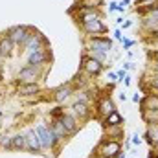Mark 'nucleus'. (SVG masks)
<instances>
[{
    "instance_id": "34",
    "label": "nucleus",
    "mask_w": 158,
    "mask_h": 158,
    "mask_svg": "<svg viewBox=\"0 0 158 158\" xmlns=\"http://www.w3.org/2000/svg\"><path fill=\"white\" fill-rule=\"evenodd\" d=\"M119 26H121V28H119V30H129V28H131V26H132V20H125V22H121V24H119Z\"/></svg>"
},
{
    "instance_id": "16",
    "label": "nucleus",
    "mask_w": 158,
    "mask_h": 158,
    "mask_svg": "<svg viewBox=\"0 0 158 158\" xmlns=\"http://www.w3.org/2000/svg\"><path fill=\"white\" fill-rule=\"evenodd\" d=\"M103 132H105V138H110V140H123V134H125V129H123V123L121 125H105L103 127Z\"/></svg>"
},
{
    "instance_id": "3",
    "label": "nucleus",
    "mask_w": 158,
    "mask_h": 158,
    "mask_svg": "<svg viewBox=\"0 0 158 158\" xmlns=\"http://www.w3.org/2000/svg\"><path fill=\"white\" fill-rule=\"evenodd\" d=\"M85 50L86 52H101L109 53L112 50V39L107 35H96V37H86L85 39Z\"/></svg>"
},
{
    "instance_id": "26",
    "label": "nucleus",
    "mask_w": 158,
    "mask_h": 158,
    "mask_svg": "<svg viewBox=\"0 0 158 158\" xmlns=\"http://www.w3.org/2000/svg\"><path fill=\"white\" fill-rule=\"evenodd\" d=\"M0 149H4V151H13V134L0 136Z\"/></svg>"
},
{
    "instance_id": "42",
    "label": "nucleus",
    "mask_w": 158,
    "mask_h": 158,
    "mask_svg": "<svg viewBox=\"0 0 158 158\" xmlns=\"http://www.w3.org/2000/svg\"><path fill=\"white\" fill-rule=\"evenodd\" d=\"M90 158H105V156H101V155H98V153H96V155H92Z\"/></svg>"
},
{
    "instance_id": "37",
    "label": "nucleus",
    "mask_w": 158,
    "mask_h": 158,
    "mask_svg": "<svg viewBox=\"0 0 158 158\" xmlns=\"http://www.w3.org/2000/svg\"><path fill=\"white\" fill-rule=\"evenodd\" d=\"M109 79H110V81H118V74H116V72H110V74H109Z\"/></svg>"
},
{
    "instance_id": "45",
    "label": "nucleus",
    "mask_w": 158,
    "mask_h": 158,
    "mask_svg": "<svg viewBox=\"0 0 158 158\" xmlns=\"http://www.w3.org/2000/svg\"><path fill=\"white\" fill-rule=\"evenodd\" d=\"M0 125H2V112H0Z\"/></svg>"
},
{
    "instance_id": "30",
    "label": "nucleus",
    "mask_w": 158,
    "mask_h": 158,
    "mask_svg": "<svg viewBox=\"0 0 158 158\" xmlns=\"http://www.w3.org/2000/svg\"><path fill=\"white\" fill-rule=\"evenodd\" d=\"M142 142H143V138H142L140 134H134V136H132V140H131V143H132V145H140Z\"/></svg>"
},
{
    "instance_id": "32",
    "label": "nucleus",
    "mask_w": 158,
    "mask_h": 158,
    "mask_svg": "<svg viewBox=\"0 0 158 158\" xmlns=\"http://www.w3.org/2000/svg\"><path fill=\"white\" fill-rule=\"evenodd\" d=\"M116 74H118V81H123V79L127 77V70H123V68H121V70H118Z\"/></svg>"
},
{
    "instance_id": "36",
    "label": "nucleus",
    "mask_w": 158,
    "mask_h": 158,
    "mask_svg": "<svg viewBox=\"0 0 158 158\" xmlns=\"http://www.w3.org/2000/svg\"><path fill=\"white\" fill-rule=\"evenodd\" d=\"M112 35H114V39H118V40H121V37H123V35H121V30H119V28H116V30H114V33H112Z\"/></svg>"
},
{
    "instance_id": "15",
    "label": "nucleus",
    "mask_w": 158,
    "mask_h": 158,
    "mask_svg": "<svg viewBox=\"0 0 158 158\" xmlns=\"http://www.w3.org/2000/svg\"><path fill=\"white\" fill-rule=\"evenodd\" d=\"M70 114H74L79 121H85V119L90 118L92 110H90L88 103H83V101H74V103L70 105Z\"/></svg>"
},
{
    "instance_id": "41",
    "label": "nucleus",
    "mask_w": 158,
    "mask_h": 158,
    "mask_svg": "<svg viewBox=\"0 0 158 158\" xmlns=\"http://www.w3.org/2000/svg\"><path fill=\"white\" fill-rule=\"evenodd\" d=\"M123 83H125V86H129V85H131V77H129V76H127V77L123 79Z\"/></svg>"
},
{
    "instance_id": "28",
    "label": "nucleus",
    "mask_w": 158,
    "mask_h": 158,
    "mask_svg": "<svg viewBox=\"0 0 158 158\" xmlns=\"http://www.w3.org/2000/svg\"><path fill=\"white\" fill-rule=\"evenodd\" d=\"M149 74H158V61H149L147 70H145L143 76H149Z\"/></svg>"
},
{
    "instance_id": "35",
    "label": "nucleus",
    "mask_w": 158,
    "mask_h": 158,
    "mask_svg": "<svg viewBox=\"0 0 158 158\" xmlns=\"http://www.w3.org/2000/svg\"><path fill=\"white\" fill-rule=\"evenodd\" d=\"M136 6H145V4H151V2H158V0H134Z\"/></svg>"
},
{
    "instance_id": "23",
    "label": "nucleus",
    "mask_w": 158,
    "mask_h": 158,
    "mask_svg": "<svg viewBox=\"0 0 158 158\" xmlns=\"http://www.w3.org/2000/svg\"><path fill=\"white\" fill-rule=\"evenodd\" d=\"M13 151H26V134L24 132L13 134Z\"/></svg>"
},
{
    "instance_id": "19",
    "label": "nucleus",
    "mask_w": 158,
    "mask_h": 158,
    "mask_svg": "<svg viewBox=\"0 0 158 158\" xmlns=\"http://www.w3.org/2000/svg\"><path fill=\"white\" fill-rule=\"evenodd\" d=\"M50 129H52V131H53V134L59 138V142H64V140H68V138H70L68 131L63 127V123H61L59 119H52V125H50Z\"/></svg>"
},
{
    "instance_id": "5",
    "label": "nucleus",
    "mask_w": 158,
    "mask_h": 158,
    "mask_svg": "<svg viewBox=\"0 0 158 158\" xmlns=\"http://www.w3.org/2000/svg\"><path fill=\"white\" fill-rule=\"evenodd\" d=\"M79 28H81V31H83L86 37H96V35H103V33L109 31V28L105 26L103 19H94V20L81 22Z\"/></svg>"
},
{
    "instance_id": "1",
    "label": "nucleus",
    "mask_w": 158,
    "mask_h": 158,
    "mask_svg": "<svg viewBox=\"0 0 158 158\" xmlns=\"http://www.w3.org/2000/svg\"><path fill=\"white\" fill-rule=\"evenodd\" d=\"M35 132L39 134V140H40V145H42V151L44 153H52V151H57L59 149V145L63 143V142H59V138L53 134V131L50 129V125H37L35 127Z\"/></svg>"
},
{
    "instance_id": "18",
    "label": "nucleus",
    "mask_w": 158,
    "mask_h": 158,
    "mask_svg": "<svg viewBox=\"0 0 158 158\" xmlns=\"http://www.w3.org/2000/svg\"><path fill=\"white\" fill-rule=\"evenodd\" d=\"M140 109H158V94L155 92H145V96H142L140 99Z\"/></svg>"
},
{
    "instance_id": "40",
    "label": "nucleus",
    "mask_w": 158,
    "mask_h": 158,
    "mask_svg": "<svg viewBox=\"0 0 158 158\" xmlns=\"http://www.w3.org/2000/svg\"><path fill=\"white\" fill-rule=\"evenodd\" d=\"M131 68H132V63H125L123 64V70H131Z\"/></svg>"
},
{
    "instance_id": "44",
    "label": "nucleus",
    "mask_w": 158,
    "mask_h": 158,
    "mask_svg": "<svg viewBox=\"0 0 158 158\" xmlns=\"http://www.w3.org/2000/svg\"><path fill=\"white\" fill-rule=\"evenodd\" d=\"M151 151H153V149H151ZM155 158H158V149L155 151Z\"/></svg>"
},
{
    "instance_id": "31",
    "label": "nucleus",
    "mask_w": 158,
    "mask_h": 158,
    "mask_svg": "<svg viewBox=\"0 0 158 158\" xmlns=\"http://www.w3.org/2000/svg\"><path fill=\"white\" fill-rule=\"evenodd\" d=\"M147 59L149 61H158V52H147Z\"/></svg>"
},
{
    "instance_id": "20",
    "label": "nucleus",
    "mask_w": 158,
    "mask_h": 158,
    "mask_svg": "<svg viewBox=\"0 0 158 158\" xmlns=\"http://www.w3.org/2000/svg\"><path fill=\"white\" fill-rule=\"evenodd\" d=\"M142 86H143L145 92H155V94H158V74L143 76V83H142Z\"/></svg>"
},
{
    "instance_id": "22",
    "label": "nucleus",
    "mask_w": 158,
    "mask_h": 158,
    "mask_svg": "<svg viewBox=\"0 0 158 158\" xmlns=\"http://www.w3.org/2000/svg\"><path fill=\"white\" fill-rule=\"evenodd\" d=\"M103 4H105V0H77V4H76L70 11L79 9V7H86V9H101Z\"/></svg>"
},
{
    "instance_id": "43",
    "label": "nucleus",
    "mask_w": 158,
    "mask_h": 158,
    "mask_svg": "<svg viewBox=\"0 0 158 158\" xmlns=\"http://www.w3.org/2000/svg\"><path fill=\"white\" fill-rule=\"evenodd\" d=\"M118 158H127V155H123V153H121V155H119Z\"/></svg>"
},
{
    "instance_id": "21",
    "label": "nucleus",
    "mask_w": 158,
    "mask_h": 158,
    "mask_svg": "<svg viewBox=\"0 0 158 158\" xmlns=\"http://www.w3.org/2000/svg\"><path fill=\"white\" fill-rule=\"evenodd\" d=\"M13 48H15V44L4 35V37L0 39V57H2V59L11 57V55H13Z\"/></svg>"
},
{
    "instance_id": "38",
    "label": "nucleus",
    "mask_w": 158,
    "mask_h": 158,
    "mask_svg": "<svg viewBox=\"0 0 158 158\" xmlns=\"http://www.w3.org/2000/svg\"><path fill=\"white\" fill-rule=\"evenodd\" d=\"M140 99H142V94H134V96H132V101H134V103H140Z\"/></svg>"
},
{
    "instance_id": "4",
    "label": "nucleus",
    "mask_w": 158,
    "mask_h": 158,
    "mask_svg": "<svg viewBox=\"0 0 158 158\" xmlns=\"http://www.w3.org/2000/svg\"><path fill=\"white\" fill-rule=\"evenodd\" d=\"M96 153L105 158H118L121 155V142L119 140H110V138H103L98 143Z\"/></svg>"
},
{
    "instance_id": "14",
    "label": "nucleus",
    "mask_w": 158,
    "mask_h": 158,
    "mask_svg": "<svg viewBox=\"0 0 158 158\" xmlns=\"http://www.w3.org/2000/svg\"><path fill=\"white\" fill-rule=\"evenodd\" d=\"M143 142L153 149L156 151L158 149V123H147L145 127V132H143Z\"/></svg>"
},
{
    "instance_id": "33",
    "label": "nucleus",
    "mask_w": 158,
    "mask_h": 158,
    "mask_svg": "<svg viewBox=\"0 0 158 158\" xmlns=\"http://www.w3.org/2000/svg\"><path fill=\"white\" fill-rule=\"evenodd\" d=\"M109 11H118V2H116V0L109 2Z\"/></svg>"
},
{
    "instance_id": "24",
    "label": "nucleus",
    "mask_w": 158,
    "mask_h": 158,
    "mask_svg": "<svg viewBox=\"0 0 158 158\" xmlns=\"http://www.w3.org/2000/svg\"><path fill=\"white\" fill-rule=\"evenodd\" d=\"M123 121H125V119H123V116L119 114L118 110H114V112H110V114H109L107 118H103V119H101V123H103V127H105V125H121Z\"/></svg>"
},
{
    "instance_id": "11",
    "label": "nucleus",
    "mask_w": 158,
    "mask_h": 158,
    "mask_svg": "<svg viewBox=\"0 0 158 158\" xmlns=\"http://www.w3.org/2000/svg\"><path fill=\"white\" fill-rule=\"evenodd\" d=\"M26 151L33 153V155H42V145H40V140H39V134L35 132V129H28L26 132Z\"/></svg>"
},
{
    "instance_id": "17",
    "label": "nucleus",
    "mask_w": 158,
    "mask_h": 158,
    "mask_svg": "<svg viewBox=\"0 0 158 158\" xmlns=\"http://www.w3.org/2000/svg\"><path fill=\"white\" fill-rule=\"evenodd\" d=\"M17 94L19 96H37L40 94V86L39 83H19Z\"/></svg>"
},
{
    "instance_id": "29",
    "label": "nucleus",
    "mask_w": 158,
    "mask_h": 158,
    "mask_svg": "<svg viewBox=\"0 0 158 158\" xmlns=\"http://www.w3.org/2000/svg\"><path fill=\"white\" fill-rule=\"evenodd\" d=\"M121 44H123V50H131L134 44H136V40H132V39H127V37H121V40H119Z\"/></svg>"
},
{
    "instance_id": "8",
    "label": "nucleus",
    "mask_w": 158,
    "mask_h": 158,
    "mask_svg": "<svg viewBox=\"0 0 158 158\" xmlns=\"http://www.w3.org/2000/svg\"><path fill=\"white\" fill-rule=\"evenodd\" d=\"M48 59H50V48H39V50L28 52V55H26L28 64L39 66V68H42V66L48 63Z\"/></svg>"
},
{
    "instance_id": "2",
    "label": "nucleus",
    "mask_w": 158,
    "mask_h": 158,
    "mask_svg": "<svg viewBox=\"0 0 158 158\" xmlns=\"http://www.w3.org/2000/svg\"><path fill=\"white\" fill-rule=\"evenodd\" d=\"M33 33H35V30H33V28H30V26H24V24L11 26V28H7V30H6V37L11 40L15 46H20V48H22V44L30 39Z\"/></svg>"
},
{
    "instance_id": "12",
    "label": "nucleus",
    "mask_w": 158,
    "mask_h": 158,
    "mask_svg": "<svg viewBox=\"0 0 158 158\" xmlns=\"http://www.w3.org/2000/svg\"><path fill=\"white\" fill-rule=\"evenodd\" d=\"M74 94H76V88H74L72 83L68 81V83H64V85H61V86H57V88L53 90V99H55L59 105H63V103H66Z\"/></svg>"
},
{
    "instance_id": "6",
    "label": "nucleus",
    "mask_w": 158,
    "mask_h": 158,
    "mask_svg": "<svg viewBox=\"0 0 158 158\" xmlns=\"http://www.w3.org/2000/svg\"><path fill=\"white\" fill-rule=\"evenodd\" d=\"M17 79H19V83H37L39 79H42V68L31 66V64H24L19 70Z\"/></svg>"
},
{
    "instance_id": "39",
    "label": "nucleus",
    "mask_w": 158,
    "mask_h": 158,
    "mask_svg": "<svg viewBox=\"0 0 158 158\" xmlns=\"http://www.w3.org/2000/svg\"><path fill=\"white\" fill-rule=\"evenodd\" d=\"M118 4L121 6V7H127V6L131 4V0H121V2H118Z\"/></svg>"
},
{
    "instance_id": "25",
    "label": "nucleus",
    "mask_w": 158,
    "mask_h": 158,
    "mask_svg": "<svg viewBox=\"0 0 158 158\" xmlns=\"http://www.w3.org/2000/svg\"><path fill=\"white\" fill-rule=\"evenodd\" d=\"M142 119L145 123H158V109H143Z\"/></svg>"
},
{
    "instance_id": "27",
    "label": "nucleus",
    "mask_w": 158,
    "mask_h": 158,
    "mask_svg": "<svg viewBox=\"0 0 158 158\" xmlns=\"http://www.w3.org/2000/svg\"><path fill=\"white\" fill-rule=\"evenodd\" d=\"M88 55L94 57L96 61H99L101 64H105L107 63V57H109V53H101V52H88Z\"/></svg>"
},
{
    "instance_id": "7",
    "label": "nucleus",
    "mask_w": 158,
    "mask_h": 158,
    "mask_svg": "<svg viewBox=\"0 0 158 158\" xmlns=\"http://www.w3.org/2000/svg\"><path fill=\"white\" fill-rule=\"evenodd\" d=\"M81 68H83L85 74H88V76H92V77H98V76L103 72L105 64H101L99 61H96L94 57H90L88 53H85L83 59H81Z\"/></svg>"
},
{
    "instance_id": "13",
    "label": "nucleus",
    "mask_w": 158,
    "mask_h": 158,
    "mask_svg": "<svg viewBox=\"0 0 158 158\" xmlns=\"http://www.w3.org/2000/svg\"><path fill=\"white\" fill-rule=\"evenodd\" d=\"M55 119H59L61 123H63V127L68 131V134L70 136H74L76 132L79 131V125H81V121H79L74 114H70V112H63L59 118H55Z\"/></svg>"
},
{
    "instance_id": "9",
    "label": "nucleus",
    "mask_w": 158,
    "mask_h": 158,
    "mask_svg": "<svg viewBox=\"0 0 158 158\" xmlns=\"http://www.w3.org/2000/svg\"><path fill=\"white\" fill-rule=\"evenodd\" d=\"M114 110H118V109H116V103L112 101L110 96H101V98L98 99V103H96V114H98L99 119L107 118V116H109L110 112H114Z\"/></svg>"
},
{
    "instance_id": "10",
    "label": "nucleus",
    "mask_w": 158,
    "mask_h": 158,
    "mask_svg": "<svg viewBox=\"0 0 158 158\" xmlns=\"http://www.w3.org/2000/svg\"><path fill=\"white\" fill-rule=\"evenodd\" d=\"M39 48H50V42H48L46 37H44L42 33H39V31H35L30 39L22 44V50H24V52H33V50H39Z\"/></svg>"
}]
</instances>
